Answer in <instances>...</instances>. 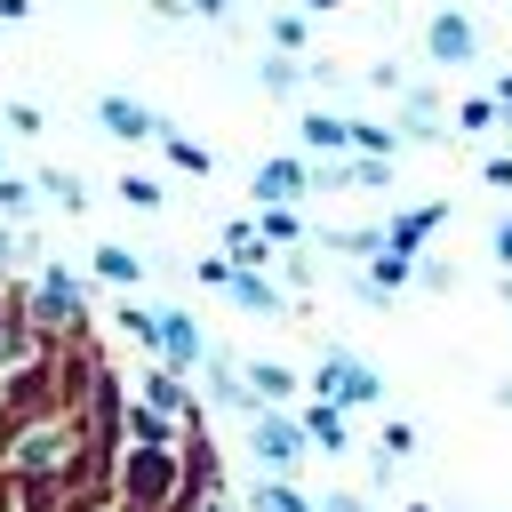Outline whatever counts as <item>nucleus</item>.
<instances>
[{
	"label": "nucleus",
	"mask_w": 512,
	"mask_h": 512,
	"mask_svg": "<svg viewBox=\"0 0 512 512\" xmlns=\"http://www.w3.org/2000/svg\"><path fill=\"white\" fill-rule=\"evenodd\" d=\"M80 296H88V288H80L72 272H48V280H40V320H80Z\"/></svg>",
	"instance_id": "nucleus-13"
},
{
	"label": "nucleus",
	"mask_w": 512,
	"mask_h": 512,
	"mask_svg": "<svg viewBox=\"0 0 512 512\" xmlns=\"http://www.w3.org/2000/svg\"><path fill=\"white\" fill-rule=\"evenodd\" d=\"M376 392H384V384H376L352 352H328V360H320V400H336V408H344V400H376Z\"/></svg>",
	"instance_id": "nucleus-4"
},
{
	"label": "nucleus",
	"mask_w": 512,
	"mask_h": 512,
	"mask_svg": "<svg viewBox=\"0 0 512 512\" xmlns=\"http://www.w3.org/2000/svg\"><path fill=\"white\" fill-rule=\"evenodd\" d=\"M264 256H272V240L256 232V216H232L224 224V264L232 272H264Z\"/></svg>",
	"instance_id": "nucleus-7"
},
{
	"label": "nucleus",
	"mask_w": 512,
	"mask_h": 512,
	"mask_svg": "<svg viewBox=\"0 0 512 512\" xmlns=\"http://www.w3.org/2000/svg\"><path fill=\"white\" fill-rule=\"evenodd\" d=\"M96 280H112V288H136V280H144V256H128V248H96Z\"/></svg>",
	"instance_id": "nucleus-21"
},
{
	"label": "nucleus",
	"mask_w": 512,
	"mask_h": 512,
	"mask_svg": "<svg viewBox=\"0 0 512 512\" xmlns=\"http://www.w3.org/2000/svg\"><path fill=\"white\" fill-rule=\"evenodd\" d=\"M496 112H512V72H504V80H496Z\"/></svg>",
	"instance_id": "nucleus-31"
},
{
	"label": "nucleus",
	"mask_w": 512,
	"mask_h": 512,
	"mask_svg": "<svg viewBox=\"0 0 512 512\" xmlns=\"http://www.w3.org/2000/svg\"><path fill=\"white\" fill-rule=\"evenodd\" d=\"M328 248L336 256H384V224H344V232H328Z\"/></svg>",
	"instance_id": "nucleus-20"
},
{
	"label": "nucleus",
	"mask_w": 512,
	"mask_h": 512,
	"mask_svg": "<svg viewBox=\"0 0 512 512\" xmlns=\"http://www.w3.org/2000/svg\"><path fill=\"white\" fill-rule=\"evenodd\" d=\"M32 208V184H16V176H0V216H24Z\"/></svg>",
	"instance_id": "nucleus-27"
},
{
	"label": "nucleus",
	"mask_w": 512,
	"mask_h": 512,
	"mask_svg": "<svg viewBox=\"0 0 512 512\" xmlns=\"http://www.w3.org/2000/svg\"><path fill=\"white\" fill-rule=\"evenodd\" d=\"M32 192H48V200H56L64 216H80V208H88V192H80V176H64V168H40V184H32Z\"/></svg>",
	"instance_id": "nucleus-18"
},
{
	"label": "nucleus",
	"mask_w": 512,
	"mask_h": 512,
	"mask_svg": "<svg viewBox=\"0 0 512 512\" xmlns=\"http://www.w3.org/2000/svg\"><path fill=\"white\" fill-rule=\"evenodd\" d=\"M248 504H256V512H312V504H304V496H296L288 480H272V488H256Z\"/></svg>",
	"instance_id": "nucleus-24"
},
{
	"label": "nucleus",
	"mask_w": 512,
	"mask_h": 512,
	"mask_svg": "<svg viewBox=\"0 0 512 512\" xmlns=\"http://www.w3.org/2000/svg\"><path fill=\"white\" fill-rule=\"evenodd\" d=\"M304 8H336V0H304Z\"/></svg>",
	"instance_id": "nucleus-35"
},
{
	"label": "nucleus",
	"mask_w": 512,
	"mask_h": 512,
	"mask_svg": "<svg viewBox=\"0 0 512 512\" xmlns=\"http://www.w3.org/2000/svg\"><path fill=\"white\" fill-rule=\"evenodd\" d=\"M504 136H512V112H504Z\"/></svg>",
	"instance_id": "nucleus-37"
},
{
	"label": "nucleus",
	"mask_w": 512,
	"mask_h": 512,
	"mask_svg": "<svg viewBox=\"0 0 512 512\" xmlns=\"http://www.w3.org/2000/svg\"><path fill=\"white\" fill-rule=\"evenodd\" d=\"M352 152H368V160H392V152H400V128H384V120H352Z\"/></svg>",
	"instance_id": "nucleus-17"
},
{
	"label": "nucleus",
	"mask_w": 512,
	"mask_h": 512,
	"mask_svg": "<svg viewBox=\"0 0 512 512\" xmlns=\"http://www.w3.org/2000/svg\"><path fill=\"white\" fill-rule=\"evenodd\" d=\"M256 232H264L272 248H296V240H304V216H296V208H256Z\"/></svg>",
	"instance_id": "nucleus-19"
},
{
	"label": "nucleus",
	"mask_w": 512,
	"mask_h": 512,
	"mask_svg": "<svg viewBox=\"0 0 512 512\" xmlns=\"http://www.w3.org/2000/svg\"><path fill=\"white\" fill-rule=\"evenodd\" d=\"M256 80H264L272 96H296V88H304V56H264V64H256Z\"/></svg>",
	"instance_id": "nucleus-16"
},
{
	"label": "nucleus",
	"mask_w": 512,
	"mask_h": 512,
	"mask_svg": "<svg viewBox=\"0 0 512 512\" xmlns=\"http://www.w3.org/2000/svg\"><path fill=\"white\" fill-rule=\"evenodd\" d=\"M248 192H256V208H296V200L312 192V168H304L296 152H280V160H264V168L248 176Z\"/></svg>",
	"instance_id": "nucleus-1"
},
{
	"label": "nucleus",
	"mask_w": 512,
	"mask_h": 512,
	"mask_svg": "<svg viewBox=\"0 0 512 512\" xmlns=\"http://www.w3.org/2000/svg\"><path fill=\"white\" fill-rule=\"evenodd\" d=\"M448 216V200H424V208H400V216H384V248L392 256H416L424 240H432V224Z\"/></svg>",
	"instance_id": "nucleus-5"
},
{
	"label": "nucleus",
	"mask_w": 512,
	"mask_h": 512,
	"mask_svg": "<svg viewBox=\"0 0 512 512\" xmlns=\"http://www.w3.org/2000/svg\"><path fill=\"white\" fill-rule=\"evenodd\" d=\"M504 304H512V272H504Z\"/></svg>",
	"instance_id": "nucleus-36"
},
{
	"label": "nucleus",
	"mask_w": 512,
	"mask_h": 512,
	"mask_svg": "<svg viewBox=\"0 0 512 512\" xmlns=\"http://www.w3.org/2000/svg\"><path fill=\"white\" fill-rule=\"evenodd\" d=\"M8 256H16V232H8V224H0V264H8Z\"/></svg>",
	"instance_id": "nucleus-33"
},
{
	"label": "nucleus",
	"mask_w": 512,
	"mask_h": 512,
	"mask_svg": "<svg viewBox=\"0 0 512 512\" xmlns=\"http://www.w3.org/2000/svg\"><path fill=\"white\" fill-rule=\"evenodd\" d=\"M160 352H168V368H192V360H208V344H200V328H192L184 312H160Z\"/></svg>",
	"instance_id": "nucleus-9"
},
{
	"label": "nucleus",
	"mask_w": 512,
	"mask_h": 512,
	"mask_svg": "<svg viewBox=\"0 0 512 512\" xmlns=\"http://www.w3.org/2000/svg\"><path fill=\"white\" fill-rule=\"evenodd\" d=\"M304 440L344 448V440H352V432H344V408H336V400H312V408H304Z\"/></svg>",
	"instance_id": "nucleus-15"
},
{
	"label": "nucleus",
	"mask_w": 512,
	"mask_h": 512,
	"mask_svg": "<svg viewBox=\"0 0 512 512\" xmlns=\"http://www.w3.org/2000/svg\"><path fill=\"white\" fill-rule=\"evenodd\" d=\"M264 32H272V48H280V56H304V16H272Z\"/></svg>",
	"instance_id": "nucleus-25"
},
{
	"label": "nucleus",
	"mask_w": 512,
	"mask_h": 512,
	"mask_svg": "<svg viewBox=\"0 0 512 512\" xmlns=\"http://www.w3.org/2000/svg\"><path fill=\"white\" fill-rule=\"evenodd\" d=\"M296 144H304V152H344V144H352V120H336V112H304V120H296Z\"/></svg>",
	"instance_id": "nucleus-11"
},
{
	"label": "nucleus",
	"mask_w": 512,
	"mask_h": 512,
	"mask_svg": "<svg viewBox=\"0 0 512 512\" xmlns=\"http://www.w3.org/2000/svg\"><path fill=\"white\" fill-rule=\"evenodd\" d=\"M408 272H416V264L384 248V256H368V272H360V296H368V304H384V296H400V288H408Z\"/></svg>",
	"instance_id": "nucleus-8"
},
{
	"label": "nucleus",
	"mask_w": 512,
	"mask_h": 512,
	"mask_svg": "<svg viewBox=\"0 0 512 512\" xmlns=\"http://www.w3.org/2000/svg\"><path fill=\"white\" fill-rule=\"evenodd\" d=\"M328 512H360V496H328Z\"/></svg>",
	"instance_id": "nucleus-34"
},
{
	"label": "nucleus",
	"mask_w": 512,
	"mask_h": 512,
	"mask_svg": "<svg viewBox=\"0 0 512 512\" xmlns=\"http://www.w3.org/2000/svg\"><path fill=\"white\" fill-rule=\"evenodd\" d=\"M0 16H8V24H16V16H32V0H0Z\"/></svg>",
	"instance_id": "nucleus-32"
},
{
	"label": "nucleus",
	"mask_w": 512,
	"mask_h": 512,
	"mask_svg": "<svg viewBox=\"0 0 512 512\" xmlns=\"http://www.w3.org/2000/svg\"><path fill=\"white\" fill-rule=\"evenodd\" d=\"M248 440H256L264 464H296V448H304V432H296L280 408H256V416H248Z\"/></svg>",
	"instance_id": "nucleus-6"
},
{
	"label": "nucleus",
	"mask_w": 512,
	"mask_h": 512,
	"mask_svg": "<svg viewBox=\"0 0 512 512\" xmlns=\"http://www.w3.org/2000/svg\"><path fill=\"white\" fill-rule=\"evenodd\" d=\"M480 176H488V184H496V192H512V152H496V160H488V168H480Z\"/></svg>",
	"instance_id": "nucleus-28"
},
{
	"label": "nucleus",
	"mask_w": 512,
	"mask_h": 512,
	"mask_svg": "<svg viewBox=\"0 0 512 512\" xmlns=\"http://www.w3.org/2000/svg\"><path fill=\"white\" fill-rule=\"evenodd\" d=\"M248 392H264V400H288V392H296V376H288L280 360H256V368H248Z\"/></svg>",
	"instance_id": "nucleus-22"
},
{
	"label": "nucleus",
	"mask_w": 512,
	"mask_h": 512,
	"mask_svg": "<svg viewBox=\"0 0 512 512\" xmlns=\"http://www.w3.org/2000/svg\"><path fill=\"white\" fill-rule=\"evenodd\" d=\"M424 56H432V64H472V56H480V32H472V16L440 8V16L424 24Z\"/></svg>",
	"instance_id": "nucleus-2"
},
{
	"label": "nucleus",
	"mask_w": 512,
	"mask_h": 512,
	"mask_svg": "<svg viewBox=\"0 0 512 512\" xmlns=\"http://www.w3.org/2000/svg\"><path fill=\"white\" fill-rule=\"evenodd\" d=\"M96 128H104V136H120V144H144V136H160V112H144L136 96H120V88H112V96H96Z\"/></svg>",
	"instance_id": "nucleus-3"
},
{
	"label": "nucleus",
	"mask_w": 512,
	"mask_h": 512,
	"mask_svg": "<svg viewBox=\"0 0 512 512\" xmlns=\"http://www.w3.org/2000/svg\"><path fill=\"white\" fill-rule=\"evenodd\" d=\"M152 144H160V152H168V168H184V176H208V168H216V160H208V144H192V136H184V128H168V120H160V136H152Z\"/></svg>",
	"instance_id": "nucleus-12"
},
{
	"label": "nucleus",
	"mask_w": 512,
	"mask_h": 512,
	"mask_svg": "<svg viewBox=\"0 0 512 512\" xmlns=\"http://www.w3.org/2000/svg\"><path fill=\"white\" fill-rule=\"evenodd\" d=\"M120 200H128V208H160V184H152V176H120Z\"/></svg>",
	"instance_id": "nucleus-26"
},
{
	"label": "nucleus",
	"mask_w": 512,
	"mask_h": 512,
	"mask_svg": "<svg viewBox=\"0 0 512 512\" xmlns=\"http://www.w3.org/2000/svg\"><path fill=\"white\" fill-rule=\"evenodd\" d=\"M184 8H192V16H208V24H224V16H232V0H184Z\"/></svg>",
	"instance_id": "nucleus-30"
},
{
	"label": "nucleus",
	"mask_w": 512,
	"mask_h": 512,
	"mask_svg": "<svg viewBox=\"0 0 512 512\" xmlns=\"http://www.w3.org/2000/svg\"><path fill=\"white\" fill-rule=\"evenodd\" d=\"M232 304H240V312H264V320H272V312H288V296H280L264 272H232Z\"/></svg>",
	"instance_id": "nucleus-14"
},
{
	"label": "nucleus",
	"mask_w": 512,
	"mask_h": 512,
	"mask_svg": "<svg viewBox=\"0 0 512 512\" xmlns=\"http://www.w3.org/2000/svg\"><path fill=\"white\" fill-rule=\"evenodd\" d=\"M200 368H208V392H216L224 408H248V416H256V392H248V376L232 368V352H208Z\"/></svg>",
	"instance_id": "nucleus-10"
},
{
	"label": "nucleus",
	"mask_w": 512,
	"mask_h": 512,
	"mask_svg": "<svg viewBox=\"0 0 512 512\" xmlns=\"http://www.w3.org/2000/svg\"><path fill=\"white\" fill-rule=\"evenodd\" d=\"M496 120H504V112H496V96H464V104H456V128H472V136H480V128H496Z\"/></svg>",
	"instance_id": "nucleus-23"
},
{
	"label": "nucleus",
	"mask_w": 512,
	"mask_h": 512,
	"mask_svg": "<svg viewBox=\"0 0 512 512\" xmlns=\"http://www.w3.org/2000/svg\"><path fill=\"white\" fill-rule=\"evenodd\" d=\"M488 248H496V264H504V272H512V216H504V224H496V232H488Z\"/></svg>",
	"instance_id": "nucleus-29"
}]
</instances>
